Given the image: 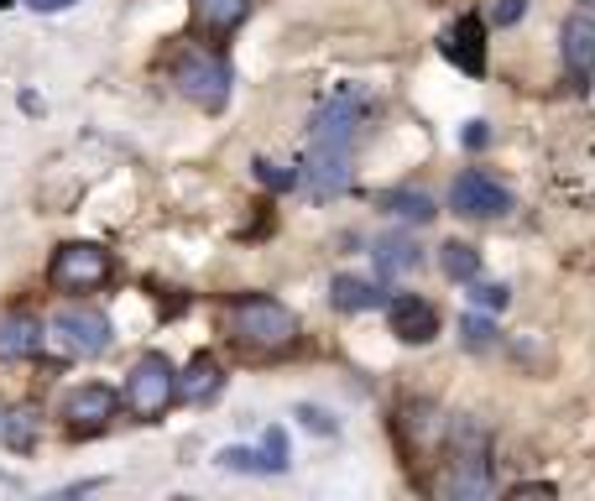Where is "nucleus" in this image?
<instances>
[{
  "instance_id": "1",
  "label": "nucleus",
  "mask_w": 595,
  "mask_h": 501,
  "mask_svg": "<svg viewBox=\"0 0 595 501\" xmlns=\"http://www.w3.org/2000/svg\"><path fill=\"white\" fill-rule=\"evenodd\" d=\"M225 330L236 334L240 345H251V350H283V345L298 339V313L277 303V298L251 293V298H236L225 309Z\"/></svg>"
},
{
  "instance_id": "2",
  "label": "nucleus",
  "mask_w": 595,
  "mask_h": 501,
  "mask_svg": "<svg viewBox=\"0 0 595 501\" xmlns=\"http://www.w3.org/2000/svg\"><path fill=\"white\" fill-rule=\"evenodd\" d=\"M172 84H178L199 110H225V99H230V69H225V58L199 52V48H189L172 63Z\"/></svg>"
},
{
  "instance_id": "3",
  "label": "nucleus",
  "mask_w": 595,
  "mask_h": 501,
  "mask_svg": "<svg viewBox=\"0 0 595 501\" xmlns=\"http://www.w3.org/2000/svg\"><path fill=\"white\" fill-rule=\"evenodd\" d=\"M178 397V371H172V360L167 356H142L131 366V377H126V407L136 413V418H157L167 413V403Z\"/></svg>"
},
{
  "instance_id": "4",
  "label": "nucleus",
  "mask_w": 595,
  "mask_h": 501,
  "mask_svg": "<svg viewBox=\"0 0 595 501\" xmlns=\"http://www.w3.org/2000/svg\"><path fill=\"white\" fill-rule=\"evenodd\" d=\"M52 287H69V293H90L110 277V251L105 246H90V240H69L52 251V266H48Z\"/></svg>"
},
{
  "instance_id": "5",
  "label": "nucleus",
  "mask_w": 595,
  "mask_h": 501,
  "mask_svg": "<svg viewBox=\"0 0 595 501\" xmlns=\"http://www.w3.org/2000/svg\"><path fill=\"white\" fill-rule=\"evenodd\" d=\"M450 210L460 219H501L512 215V189H501L486 172H460L450 183Z\"/></svg>"
},
{
  "instance_id": "6",
  "label": "nucleus",
  "mask_w": 595,
  "mask_h": 501,
  "mask_svg": "<svg viewBox=\"0 0 595 501\" xmlns=\"http://www.w3.org/2000/svg\"><path fill=\"white\" fill-rule=\"evenodd\" d=\"M52 339L69 356H105L110 350V319L99 309H63L52 319Z\"/></svg>"
},
{
  "instance_id": "7",
  "label": "nucleus",
  "mask_w": 595,
  "mask_h": 501,
  "mask_svg": "<svg viewBox=\"0 0 595 501\" xmlns=\"http://www.w3.org/2000/svg\"><path fill=\"white\" fill-rule=\"evenodd\" d=\"M439 52L450 58L460 73H486V26H480L476 11H465V16H454L444 32H439Z\"/></svg>"
},
{
  "instance_id": "8",
  "label": "nucleus",
  "mask_w": 595,
  "mask_h": 501,
  "mask_svg": "<svg viewBox=\"0 0 595 501\" xmlns=\"http://www.w3.org/2000/svg\"><path fill=\"white\" fill-rule=\"evenodd\" d=\"M356 167H350V146H313L309 163H304V183L313 199H340L350 189Z\"/></svg>"
},
{
  "instance_id": "9",
  "label": "nucleus",
  "mask_w": 595,
  "mask_h": 501,
  "mask_svg": "<svg viewBox=\"0 0 595 501\" xmlns=\"http://www.w3.org/2000/svg\"><path fill=\"white\" fill-rule=\"evenodd\" d=\"M360 110H366V105H360L356 95L324 99L309 120V142L313 146H350V136H356V126H360Z\"/></svg>"
},
{
  "instance_id": "10",
  "label": "nucleus",
  "mask_w": 595,
  "mask_h": 501,
  "mask_svg": "<svg viewBox=\"0 0 595 501\" xmlns=\"http://www.w3.org/2000/svg\"><path fill=\"white\" fill-rule=\"evenodd\" d=\"M386 319H392V334L403 339V345H429L433 334H439V309H433L429 298H418V293H403V298H392V303H381Z\"/></svg>"
},
{
  "instance_id": "11",
  "label": "nucleus",
  "mask_w": 595,
  "mask_h": 501,
  "mask_svg": "<svg viewBox=\"0 0 595 501\" xmlns=\"http://www.w3.org/2000/svg\"><path fill=\"white\" fill-rule=\"evenodd\" d=\"M116 407H120V397L110 386L90 382V386H73L69 397H63V418H69L73 429H99V424L116 418Z\"/></svg>"
},
{
  "instance_id": "12",
  "label": "nucleus",
  "mask_w": 595,
  "mask_h": 501,
  "mask_svg": "<svg viewBox=\"0 0 595 501\" xmlns=\"http://www.w3.org/2000/svg\"><path fill=\"white\" fill-rule=\"evenodd\" d=\"M444 491L460 501H476V497H491L497 491V476H491V460L476 450H465L460 460H454V470L450 480H444Z\"/></svg>"
},
{
  "instance_id": "13",
  "label": "nucleus",
  "mask_w": 595,
  "mask_h": 501,
  "mask_svg": "<svg viewBox=\"0 0 595 501\" xmlns=\"http://www.w3.org/2000/svg\"><path fill=\"white\" fill-rule=\"evenodd\" d=\"M43 350V319L37 313H0V360H26Z\"/></svg>"
},
{
  "instance_id": "14",
  "label": "nucleus",
  "mask_w": 595,
  "mask_h": 501,
  "mask_svg": "<svg viewBox=\"0 0 595 501\" xmlns=\"http://www.w3.org/2000/svg\"><path fill=\"white\" fill-rule=\"evenodd\" d=\"M559 52H564V69L595 73V16H570L559 32Z\"/></svg>"
},
{
  "instance_id": "15",
  "label": "nucleus",
  "mask_w": 595,
  "mask_h": 501,
  "mask_svg": "<svg viewBox=\"0 0 595 501\" xmlns=\"http://www.w3.org/2000/svg\"><path fill=\"white\" fill-rule=\"evenodd\" d=\"M330 303L340 313H371L386 303V293H381L377 283H366V277H350V272H340L330 283Z\"/></svg>"
},
{
  "instance_id": "16",
  "label": "nucleus",
  "mask_w": 595,
  "mask_h": 501,
  "mask_svg": "<svg viewBox=\"0 0 595 501\" xmlns=\"http://www.w3.org/2000/svg\"><path fill=\"white\" fill-rule=\"evenodd\" d=\"M219 382H225V377H219V360L215 356H193L189 371L178 377V397H183V403H210V397L219 392Z\"/></svg>"
},
{
  "instance_id": "17",
  "label": "nucleus",
  "mask_w": 595,
  "mask_h": 501,
  "mask_svg": "<svg viewBox=\"0 0 595 501\" xmlns=\"http://www.w3.org/2000/svg\"><path fill=\"white\" fill-rule=\"evenodd\" d=\"M371 257H377L381 277H403V272H413V266L424 262V257H418V246H413L407 236H381Z\"/></svg>"
},
{
  "instance_id": "18",
  "label": "nucleus",
  "mask_w": 595,
  "mask_h": 501,
  "mask_svg": "<svg viewBox=\"0 0 595 501\" xmlns=\"http://www.w3.org/2000/svg\"><path fill=\"white\" fill-rule=\"evenodd\" d=\"M381 210H386L392 219H407V225H429V219L439 215V204H433L429 193H418V189L386 193V199H381Z\"/></svg>"
},
{
  "instance_id": "19",
  "label": "nucleus",
  "mask_w": 595,
  "mask_h": 501,
  "mask_svg": "<svg viewBox=\"0 0 595 501\" xmlns=\"http://www.w3.org/2000/svg\"><path fill=\"white\" fill-rule=\"evenodd\" d=\"M439 272L454 277V283H471L480 272V251L465 246V240H444V246H439Z\"/></svg>"
},
{
  "instance_id": "20",
  "label": "nucleus",
  "mask_w": 595,
  "mask_h": 501,
  "mask_svg": "<svg viewBox=\"0 0 595 501\" xmlns=\"http://www.w3.org/2000/svg\"><path fill=\"white\" fill-rule=\"evenodd\" d=\"M193 11H199V22H204V26H215V32H230V26L246 22L251 0H193Z\"/></svg>"
},
{
  "instance_id": "21",
  "label": "nucleus",
  "mask_w": 595,
  "mask_h": 501,
  "mask_svg": "<svg viewBox=\"0 0 595 501\" xmlns=\"http://www.w3.org/2000/svg\"><path fill=\"white\" fill-rule=\"evenodd\" d=\"M0 444L5 450H16V454H26L32 444H37V413H11V418H0Z\"/></svg>"
},
{
  "instance_id": "22",
  "label": "nucleus",
  "mask_w": 595,
  "mask_h": 501,
  "mask_svg": "<svg viewBox=\"0 0 595 501\" xmlns=\"http://www.w3.org/2000/svg\"><path fill=\"white\" fill-rule=\"evenodd\" d=\"M215 465H219V470H236V476H272V470H266V454L262 450H246V444L219 450Z\"/></svg>"
},
{
  "instance_id": "23",
  "label": "nucleus",
  "mask_w": 595,
  "mask_h": 501,
  "mask_svg": "<svg viewBox=\"0 0 595 501\" xmlns=\"http://www.w3.org/2000/svg\"><path fill=\"white\" fill-rule=\"evenodd\" d=\"M460 334H465V345H471V350H491L501 330H497V324H491V319H486L480 309H471L465 319H460Z\"/></svg>"
},
{
  "instance_id": "24",
  "label": "nucleus",
  "mask_w": 595,
  "mask_h": 501,
  "mask_svg": "<svg viewBox=\"0 0 595 501\" xmlns=\"http://www.w3.org/2000/svg\"><path fill=\"white\" fill-rule=\"evenodd\" d=\"M471 303L486 309V313H497V309L512 303V287H507V283H480V272H476V277H471Z\"/></svg>"
},
{
  "instance_id": "25",
  "label": "nucleus",
  "mask_w": 595,
  "mask_h": 501,
  "mask_svg": "<svg viewBox=\"0 0 595 501\" xmlns=\"http://www.w3.org/2000/svg\"><path fill=\"white\" fill-rule=\"evenodd\" d=\"M262 454H266V470H272V476H283L287 465H293V460H287V429L272 424V429L262 433Z\"/></svg>"
},
{
  "instance_id": "26",
  "label": "nucleus",
  "mask_w": 595,
  "mask_h": 501,
  "mask_svg": "<svg viewBox=\"0 0 595 501\" xmlns=\"http://www.w3.org/2000/svg\"><path fill=\"white\" fill-rule=\"evenodd\" d=\"M257 183H266L272 193H287L293 183H298V172H287V167L266 163V157H257Z\"/></svg>"
},
{
  "instance_id": "27",
  "label": "nucleus",
  "mask_w": 595,
  "mask_h": 501,
  "mask_svg": "<svg viewBox=\"0 0 595 501\" xmlns=\"http://www.w3.org/2000/svg\"><path fill=\"white\" fill-rule=\"evenodd\" d=\"M523 16H527V0H497V11H491L497 26H517Z\"/></svg>"
},
{
  "instance_id": "28",
  "label": "nucleus",
  "mask_w": 595,
  "mask_h": 501,
  "mask_svg": "<svg viewBox=\"0 0 595 501\" xmlns=\"http://www.w3.org/2000/svg\"><path fill=\"white\" fill-rule=\"evenodd\" d=\"M298 418H304V429H313V433H334V418L324 413V407H298Z\"/></svg>"
},
{
  "instance_id": "29",
  "label": "nucleus",
  "mask_w": 595,
  "mask_h": 501,
  "mask_svg": "<svg viewBox=\"0 0 595 501\" xmlns=\"http://www.w3.org/2000/svg\"><path fill=\"white\" fill-rule=\"evenodd\" d=\"M460 142L471 146V152H476V146H491V126H486V120H465V131H460Z\"/></svg>"
},
{
  "instance_id": "30",
  "label": "nucleus",
  "mask_w": 595,
  "mask_h": 501,
  "mask_svg": "<svg viewBox=\"0 0 595 501\" xmlns=\"http://www.w3.org/2000/svg\"><path fill=\"white\" fill-rule=\"evenodd\" d=\"M26 5H32V11H69L73 0H26Z\"/></svg>"
},
{
  "instance_id": "31",
  "label": "nucleus",
  "mask_w": 595,
  "mask_h": 501,
  "mask_svg": "<svg viewBox=\"0 0 595 501\" xmlns=\"http://www.w3.org/2000/svg\"><path fill=\"white\" fill-rule=\"evenodd\" d=\"M517 497H554V486H548V480H538V486H517Z\"/></svg>"
},
{
  "instance_id": "32",
  "label": "nucleus",
  "mask_w": 595,
  "mask_h": 501,
  "mask_svg": "<svg viewBox=\"0 0 595 501\" xmlns=\"http://www.w3.org/2000/svg\"><path fill=\"white\" fill-rule=\"evenodd\" d=\"M5 5H11V0H0V11H5Z\"/></svg>"
},
{
  "instance_id": "33",
  "label": "nucleus",
  "mask_w": 595,
  "mask_h": 501,
  "mask_svg": "<svg viewBox=\"0 0 595 501\" xmlns=\"http://www.w3.org/2000/svg\"><path fill=\"white\" fill-rule=\"evenodd\" d=\"M591 5H595V0H591Z\"/></svg>"
}]
</instances>
